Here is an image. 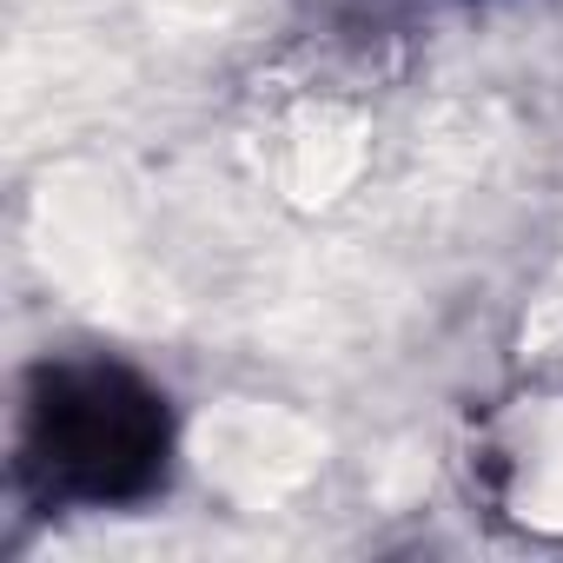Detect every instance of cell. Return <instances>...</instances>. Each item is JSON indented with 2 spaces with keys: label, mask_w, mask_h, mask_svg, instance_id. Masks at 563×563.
<instances>
[{
  "label": "cell",
  "mask_w": 563,
  "mask_h": 563,
  "mask_svg": "<svg viewBox=\"0 0 563 563\" xmlns=\"http://www.w3.org/2000/svg\"><path fill=\"white\" fill-rule=\"evenodd\" d=\"M179 405L126 352H41L14 385L8 490L34 517H133L173 497Z\"/></svg>",
  "instance_id": "obj_1"
}]
</instances>
